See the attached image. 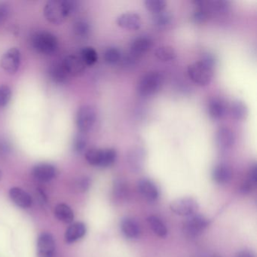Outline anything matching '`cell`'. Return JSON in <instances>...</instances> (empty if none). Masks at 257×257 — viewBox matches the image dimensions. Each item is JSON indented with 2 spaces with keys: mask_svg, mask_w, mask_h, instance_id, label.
Returning <instances> with one entry per match:
<instances>
[{
  "mask_svg": "<svg viewBox=\"0 0 257 257\" xmlns=\"http://www.w3.org/2000/svg\"><path fill=\"white\" fill-rule=\"evenodd\" d=\"M78 3L74 0H50L45 6L44 16L53 25H61L77 10Z\"/></svg>",
  "mask_w": 257,
  "mask_h": 257,
  "instance_id": "obj_1",
  "label": "cell"
},
{
  "mask_svg": "<svg viewBox=\"0 0 257 257\" xmlns=\"http://www.w3.org/2000/svg\"><path fill=\"white\" fill-rule=\"evenodd\" d=\"M117 153L114 149H91L85 153L87 162L92 166L108 168L115 163Z\"/></svg>",
  "mask_w": 257,
  "mask_h": 257,
  "instance_id": "obj_2",
  "label": "cell"
},
{
  "mask_svg": "<svg viewBox=\"0 0 257 257\" xmlns=\"http://www.w3.org/2000/svg\"><path fill=\"white\" fill-rule=\"evenodd\" d=\"M31 43L37 52L43 55H52L56 52L58 48L57 37L52 33L46 31L34 34Z\"/></svg>",
  "mask_w": 257,
  "mask_h": 257,
  "instance_id": "obj_3",
  "label": "cell"
},
{
  "mask_svg": "<svg viewBox=\"0 0 257 257\" xmlns=\"http://www.w3.org/2000/svg\"><path fill=\"white\" fill-rule=\"evenodd\" d=\"M163 84V77L159 72H150L141 79L138 86L139 94L143 97H150L159 92Z\"/></svg>",
  "mask_w": 257,
  "mask_h": 257,
  "instance_id": "obj_4",
  "label": "cell"
},
{
  "mask_svg": "<svg viewBox=\"0 0 257 257\" xmlns=\"http://www.w3.org/2000/svg\"><path fill=\"white\" fill-rule=\"evenodd\" d=\"M210 221L204 215L195 213L187 216L183 223V232L191 237L201 235L208 227Z\"/></svg>",
  "mask_w": 257,
  "mask_h": 257,
  "instance_id": "obj_5",
  "label": "cell"
},
{
  "mask_svg": "<svg viewBox=\"0 0 257 257\" xmlns=\"http://www.w3.org/2000/svg\"><path fill=\"white\" fill-rule=\"evenodd\" d=\"M97 112L91 105H83L79 108L76 115V124L81 133L89 132L95 124Z\"/></svg>",
  "mask_w": 257,
  "mask_h": 257,
  "instance_id": "obj_6",
  "label": "cell"
},
{
  "mask_svg": "<svg viewBox=\"0 0 257 257\" xmlns=\"http://www.w3.org/2000/svg\"><path fill=\"white\" fill-rule=\"evenodd\" d=\"M188 75L192 82L201 86L208 85L213 76V70L198 61L189 65Z\"/></svg>",
  "mask_w": 257,
  "mask_h": 257,
  "instance_id": "obj_7",
  "label": "cell"
},
{
  "mask_svg": "<svg viewBox=\"0 0 257 257\" xmlns=\"http://www.w3.org/2000/svg\"><path fill=\"white\" fill-rule=\"evenodd\" d=\"M171 210L179 216H187L196 213L198 204L194 198L191 197H183L174 200L171 204Z\"/></svg>",
  "mask_w": 257,
  "mask_h": 257,
  "instance_id": "obj_8",
  "label": "cell"
},
{
  "mask_svg": "<svg viewBox=\"0 0 257 257\" xmlns=\"http://www.w3.org/2000/svg\"><path fill=\"white\" fill-rule=\"evenodd\" d=\"M22 55L18 48L9 49L1 59V67L4 71L10 74H15L20 67Z\"/></svg>",
  "mask_w": 257,
  "mask_h": 257,
  "instance_id": "obj_9",
  "label": "cell"
},
{
  "mask_svg": "<svg viewBox=\"0 0 257 257\" xmlns=\"http://www.w3.org/2000/svg\"><path fill=\"white\" fill-rule=\"evenodd\" d=\"M55 252V241L52 234L44 232L40 234L37 240L38 257H54Z\"/></svg>",
  "mask_w": 257,
  "mask_h": 257,
  "instance_id": "obj_10",
  "label": "cell"
},
{
  "mask_svg": "<svg viewBox=\"0 0 257 257\" xmlns=\"http://www.w3.org/2000/svg\"><path fill=\"white\" fill-rule=\"evenodd\" d=\"M33 176L42 183L54 180L58 175V170L54 165L48 163L39 164L33 168Z\"/></svg>",
  "mask_w": 257,
  "mask_h": 257,
  "instance_id": "obj_11",
  "label": "cell"
},
{
  "mask_svg": "<svg viewBox=\"0 0 257 257\" xmlns=\"http://www.w3.org/2000/svg\"><path fill=\"white\" fill-rule=\"evenodd\" d=\"M146 153L144 148L135 147L129 150L127 153V163L129 168L133 172H140L144 168Z\"/></svg>",
  "mask_w": 257,
  "mask_h": 257,
  "instance_id": "obj_12",
  "label": "cell"
},
{
  "mask_svg": "<svg viewBox=\"0 0 257 257\" xmlns=\"http://www.w3.org/2000/svg\"><path fill=\"white\" fill-rule=\"evenodd\" d=\"M138 191L148 201H156L159 197V191L157 186L152 180L143 178L138 181Z\"/></svg>",
  "mask_w": 257,
  "mask_h": 257,
  "instance_id": "obj_13",
  "label": "cell"
},
{
  "mask_svg": "<svg viewBox=\"0 0 257 257\" xmlns=\"http://www.w3.org/2000/svg\"><path fill=\"white\" fill-rule=\"evenodd\" d=\"M62 62L70 76H79L85 72L86 65L77 55H68Z\"/></svg>",
  "mask_w": 257,
  "mask_h": 257,
  "instance_id": "obj_14",
  "label": "cell"
},
{
  "mask_svg": "<svg viewBox=\"0 0 257 257\" xmlns=\"http://www.w3.org/2000/svg\"><path fill=\"white\" fill-rule=\"evenodd\" d=\"M235 141L234 132L228 128L223 127L218 129L216 135V143L220 150H226L231 148Z\"/></svg>",
  "mask_w": 257,
  "mask_h": 257,
  "instance_id": "obj_15",
  "label": "cell"
},
{
  "mask_svg": "<svg viewBox=\"0 0 257 257\" xmlns=\"http://www.w3.org/2000/svg\"><path fill=\"white\" fill-rule=\"evenodd\" d=\"M116 23L123 29L137 31L141 28V19L137 13H127L118 16Z\"/></svg>",
  "mask_w": 257,
  "mask_h": 257,
  "instance_id": "obj_16",
  "label": "cell"
},
{
  "mask_svg": "<svg viewBox=\"0 0 257 257\" xmlns=\"http://www.w3.org/2000/svg\"><path fill=\"white\" fill-rule=\"evenodd\" d=\"M10 196L15 204L22 208H28L32 205L33 200L29 193L19 187L10 189Z\"/></svg>",
  "mask_w": 257,
  "mask_h": 257,
  "instance_id": "obj_17",
  "label": "cell"
},
{
  "mask_svg": "<svg viewBox=\"0 0 257 257\" xmlns=\"http://www.w3.org/2000/svg\"><path fill=\"white\" fill-rule=\"evenodd\" d=\"M122 234L129 239H137L141 234V228L135 219L130 217L124 218L121 222Z\"/></svg>",
  "mask_w": 257,
  "mask_h": 257,
  "instance_id": "obj_18",
  "label": "cell"
},
{
  "mask_svg": "<svg viewBox=\"0 0 257 257\" xmlns=\"http://www.w3.org/2000/svg\"><path fill=\"white\" fill-rule=\"evenodd\" d=\"M86 225L83 222H78L72 224L65 233V240L67 243H72L77 241L86 234Z\"/></svg>",
  "mask_w": 257,
  "mask_h": 257,
  "instance_id": "obj_19",
  "label": "cell"
},
{
  "mask_svg": "<svg viewBox=\"0 0 257 257\" xmlns=\"http://www.w3.org/2000/svg\"><path fill=\"white\" fill-rule=\"evenodd\" d=\"M212 177L218 184H226L231 180L232 172L228 165L225 164H219L213 168Z\"/></svg>",
  "mask_w": 257,
  "mask_h": 257,
  "instance_id": "obj_20",
  "label": "cell"
},
{
  "mask_svg": "<svg viewBox=\"0 0 257 257\" xmlns=\"http://www.w3.org/2000/svg\"><path fill=\"white\" fill-rule=\"evenodd\" d=\"M152 46H153V40L150 37L141 36L132 42L130 52L134 55L140 57L141 55H144V53L148 52Z\"/></svg>",
  "mask_w": 257,
  "mask_h": 257,
  "instance_id": "obj_21",
  "label": "cell"
},
{
  "mask_svg": "<svg viewBox=\"0 0 257 257\" xmlns=\"http://www.w3.org/2000/svg\"><path fill=\"white\" fill-rule=\"evenodd\" d=\"M49 76L56 83H64L70 77L63 62H56L51 66L49 70Z\"/></svg>",
  "mask_w": 257,
  "mask_h": 257,
  "instance_id": "obj_22",
  "label": "cell"
},
{
  "mask_svg": "<svg viewBox=\"0 0 257 257\" xmlns=\"http://www.w3.org/2000/svg\"><path fill=\"white\" fill-rule=\"evenodd\" d=\"M208 114L213 119H220L225 115L226 106L221 99L213 98L208 103Z\"/></svg>",
  "mask_w": 257,
  "mask_h": 257,
  "instance_id": "obj_23",
  "label": "cell"
},
{
  "mask_svg": "<svg viewBox=\"0 0 257 257\" xmlns=\"http://www.w3.org/2000/svg\"><path fill=\"white\" fill-rule=\"evenodd\" d=\"M55 216L61 222L64 223H71L74 219V213L70 206L66 204H59L55 207Z\"/></svg>",
  "mask_w": 257,
  "mask_h": 257,
  "instance_id": "obj_24",
  "label": "cell"
},
{
  "mask_svg": "<svg viewBox=\"0 0 257 257\" xmlns=\"http://www.w3.org/2000/svg\"><path fill=\"white\" fill-rule=\"evenodd\" d=\"M147 222L153 232L160 237H165L168 234V229L162 219L155 215L149 216Z\"/></svg>",
  "mask_w": 257,
  "mask_h": 257,
  "instance_id": "obj_25",
  "label": "cell"
},
{
  "mask_svg": "<svg viewBox=\"0 0 257 257\" xmlns=\"http://www.w3.org/2000/svg\"><path fill=\"white\" fill-rule=\"evenodd\" d=\"M230 110H231V115L232 118L237 121H242L247 116V106L240 100H234V102H232Z\"/></svg>",
  "mask_w": 257,
  "mask_h": 257,
  "instance_id": "obj_26",
  "label": "cell"
},
{
  "mask_svg": "<svg viewBox=\"0 0 257 257\" xmlns=\"http://www.w3.org/2000/svg\"><path fill=\"white\" fill-rule=\"evenodd\" d=\"M172 19V15L171 13L162 11L153 15L152 21H153V25L156 28L159 29H165L171 25Z\"/></svg>",
  "mask_w": 257,
  "mask_h": 257,
  "instance_id": "obj_27",
  "label": "cell"
},
{
  "mask_svg": "<svg viewBox=\"0 0 257 257\" xmlns=\"http://www.w3.org/2000/svg\"><path fill=\"white\" fill-rule=\"evenodd\" d=\"M74 35L79 40H85L91 33L90 24L85 20H79L73 26Z\"/></svg>",
  "mask_w": 257,
  "mask_h": 257,
  "instance_id": "obj_28",
  "label": "cell"
},
{
  "mask_svg": "<svg viewBox=\"0 0 257 257\" xmlns=\"http://www.w3.org/2000/svg\"><path fill=\"white\" fill-rule=\"evenodd\" d=\"M155 56L160 61H169L175 59L177 53L174 48L171 46H161L156 49L155 52Z\"/></svg>",
  "mask_w": 257,
  "mask_h": 257,
  "instance_id": "obj_29",
  "label": "cell"
},
{
  "mask_svg": "<svg viewBox=\"0 0 257 257\" xmlns=\"http://www.w3.org/2000/svg\"><path fill=\"white\" fill-rule=\"evenodd\" d=\"M80 58L85 65L91 66L97 62L98 56L94 48L88 46V47L83 48V49L81 51Z\"/></svg>",
  "mask_w": 257,
  "mask_h": 257,
  "instance_id": "obj_30",
  "label": "cell"
},
{
  "mask_svg": "<svg viewBox=\"0 0 257 257\" xmlns=\"http://www.w3.org/2000/svg\"><path fill=\"white\" fill-rule=\"evenodd\" d=\"M212 13L219 16L228 13L230 9V3L225 0H219V1H213L210 3V7Z\"/></svg>",
  "mask_w": 257,
  "mask_h": 257,
  "instance_id": "obj_31",
  "label": "cell"
},
{
  "mask_svg": "<svg viewBox=\"0 0 257 257\" xmlns=\"http://www.w3.org/2000/svg\"><path fill=\"white\" fill-rule=\"evenodd\" d=\"M103 58L107 64L113 65L119 62L121 58V53L119 49L117 48H108L103 54Z\"/></svg>",
  "mask_w": 257,
  "mask_h": 257,
  "instance_id": "obj_32",
  "label": "cell"
},
{
  "mask_svg": "<svg viewBox=\"0 0 257 257\" xmlns=\"http://www.w3.org/2000/svg\"><path fill=\"white\" fill-rule=\"evenodd\" d=\"M166 5V2L164 0H147L145 2L146 8L153 14L164 11Z\"/></svg>",
  "mask_w": 257,
  "mask_h": 257,
  "instance_id": "obj_33",
  "label": "cell"
},
{
  "mask_svg": "<svg viewBox=\"0 0 257 257\" xmlns=\"http://www.w3.org/2000/svg\"><path fill=\"white\" fill-rule=\"evenodd\" d=\"M87 144L88 141L85 135L83 133L79 134L76 135L73 141V150L78 154H81L86 150Z\"/></svg>",
  "mask_w": 257,
  "mask_h": 257,
  "instance_id": "obj_34",
  "label": "cell"
},
{
  "mask_svg": "<svg viewBox=\"0 0 257 257\" xmlns=\"http://www.w3.org/2000/svg\"><path fill=\"white\" fill-rule=\"evenodd\" d=\"M12 97V89L9 85L0 86V108H4L10 103Z\"/></svg>",
  "mask_w": 257,
  "mask_h": 257,
  "instance_id": "obj_35",
  "label": "cell"
},
{
  "mask_svg": "<svg viewBox=\"0 0 257 257\" xmlns=\"http://www.w3.org/2000/svg\"><path fill=\"white\" fill-rule=\"evenodd\" d=\"M138 58H139V57L134 55L133 53L130 52L129 53L126 54L124 57L121 56L120 61H121V65H122L123 67H132L136 65Z\"/></svg>",
  "mask_w": 257,
  "mask_h": 257,
  "instance_id": "obj_36",
  "label": "cell"
},
{
  "mask_svg": "<svg viewBox=\"0 0 257 257\" xmlns=\"http://www.w3.org/2000/svg\"><path fill=\"white\" fill-rule=\"evenodd\" d=\"M200 62L202 63L203 64L207 66L209 68L213 70L215 66H216V58L213 54L207 52V53L203 54L201 60H200Z\"/></svg>",
  "mask_w": 257,
  "mask_h": 257,
  "instance_id": "obj_37",
  "label": "cell"
},
{
  "mask_svg": "<svg viewBox=\"0 0 257 257\" xmlns=\"http://www.w3.org/2000/svg\"><path fill=\"white\" fill-rule=\"evenodd\" d=\"M91 179L89 177H82V179L79 180L76 183L77 186L78 190L80 192H85L89 189L90 186H91Z\"/></svg>",
  "mask_w": 257,
  "mask_h": 257,
  "instance_id": "obj_38",
  "label": "cell"
},
{
  "mask_svg": "<svg viewBox=\"0 0 257 257\" xmlns=\"http://www.w3.org/2000/svg\"><path fill=\"white\" fill-rule=\"evenodd\" d=\"M10 14V7L5 3H0V24L4 23Z\"/></svg>",
  "mask_w": 257,
  "mask_h": 257,
  "instance_id": "obj_39",
  "label": "cell"
},
{
  "mask_svg": "<svg viewBox=\"0 0 257 257\" xmlns=\"http://www.w3.org/2000/svg\"><path fill=\"white\" fill-rule=\"evenodd\" d=\"M249 181L248 183H250L251 185L256 184L257 182V168L256 165H254L251 167L250 170L249 171Z\"/></svg>",
  "mask_w": 257,
  "mask_h": 257,
  "instance_id": "obj_40",
  "label": "cell"
},
{
  "mask_svg": "<svg viewBox=\"0 0 257 257\" xmlns=\"http://www.w3.org/2000/svg\"><path fill=\"white\" fill-rule=\"evenodd\" d=\"M11 150L10 144L5 141H0V155L8 154Z\"/></svg>",
  "mask_w": 257,
  "mask_h": 257,
  "instance_id": "obj_41",
  "label": "cell"
},
{
  "mask_svg": "<svg viewBox=\"0 0 257 257\" xmlns=\"http://www.w3.org/2000/svg\"><path fill=\"white\" fill-rule=\"evenodd\" d=\"M236 257H255L253 253L249 250H241L237 252Z\"/></svg>",
  "mask_w": 257,
  "mask_h": 257,
  "instance_id": "obj_42",
  "label": "cell"
},
{
  "mask_svg": "<svg viewBox=\"0 0 257 257\" xmlns=\"http://www.w3.org/2000/svg\"><path fill=\"white\" fill-rule=\"evenodd\" d=\"M2 179V171H0V180Z\"/></svg>",
  "mask_w": 257,
  "mask_h": 257,
  "instance_id": "obj_43",
  "label": "cell"
}]
</instances>
